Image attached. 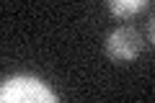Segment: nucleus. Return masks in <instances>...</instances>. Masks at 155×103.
Wrapping results in <instances>:
<instances>
[{"instance_id": "20e7f679", "label": "nucleus", "mask_w": 155, "mask_h": 103, "mask_svg": "<svg viewBox=\"0 0 155 103\" xmlns=\"http://www.w3.org/2000/svg\"><path fill=\"white\" fill-rule=\"evenodd\" d=\"M147 31H150V41L155 44V16L150 18V26H147Z\"/></svg>"}, {"instance_id": "f03ea898", "label": "nucleus", "mask_w": 155, "mask_h": 103, "mask_svg": "<svg viewBox=\"0 0 155 103\" xmlns=\"http://www.w3.org/2000/svg\"><path fill=\"white\" fill-rule=\"evenodd\" d=\"M142 52V36H140L137 28L132 26H122L116 31L109 34L106 39V54L114 62H129Z\"/></svg>"}, {"instance_id": "f257e3e1", "label": "nucleus", "mask_w": 155, "mask_h": 103, "mask_svg": "<svg viewBox=\"0 0 155 103\" xmlns=\"http://www.w3.org/2000/svg\"><path fill=\"white\" fill-rule=\"evenodd\" d=\"M0 98L5 103H54L57 95L39 80V77H28V75H16L8 77L0 88Z\"/></svg>"}, {"instance_id": "7ed1b4c3", "label": "nucleus", "mask_w": 155, "mask_h": 103, "mask_svg": "<svg viewBox=\"0 0 155 103\" xmlns=\"http://www.w3.org/2000/svg\"><path fill=\"white\" fill-rule=\"evenodd\" d=\"M106 5H109V11L114 13L116 18H127V16L140 13L147 5V0H106Z\"/></svg>"}]
</instances>
